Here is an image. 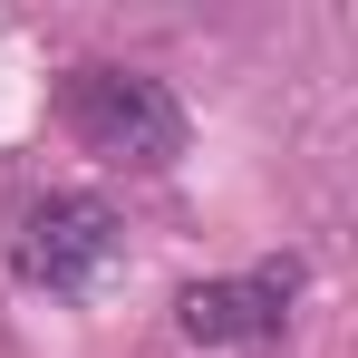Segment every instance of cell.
I'll use <instances>...</instances> for the list:
<instances>
[{
	"mask_svg": "<svg viewBox=\"0 0 358 358\" xmlns=\"http://www.w3.org/2000/svg\"><path fill=\"white\" fill-rule=\"evenodd\" d=\"M59 126L117 175H165L184 155V107L155 68H117V59H78L59 78Z\"/></svg>",
	"mask_w": 358,
	"mask_h": 358,
	"instance_id": "obj_1",
	"label": "cell"
},
{
	"mask_svg": "<svg viewBox=\"0 0 358 358\" xmlns=\"http://www.w3.org/2000/svg\"><path fill=\"white\" fill-rule=\"evenodd\" d=\"M10 262H20V281L78 300V291H97L107 262H117V213L97 194H29L10 213Z\"/></svg>",
	"mask_w": 358,
	"mask_h": 358,
	"instance_id": "obj_2",
	"label": "cell"
},
{
	"mask_svg": "<svg viewBox=\"0 0 358 358\" xmlns=\"http://www.w3.org/2000/svg\"><path fill=\"white\" fill-rule=\"evenodd\" d=\"M291 291H300L291 262H262V271H242V281H194V291L175 300V329L194 349H262V339L291 329Z\"/></svg>",
	"mask_w": 358,
	"mask_h": 358,
	"instance_id": "obj_3",
	"label": "cell"
}]
</instances>
